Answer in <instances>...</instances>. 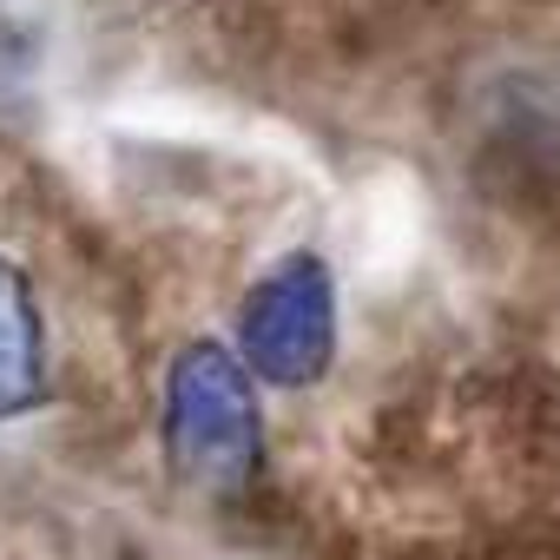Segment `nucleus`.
Segmentation results:
<instances>
[{
  "label": "nucleus",
  "mask_w": 560,
  "mask_h": 560,
  "mask_svg": "<svg viewBox=\"0 0 560 560\" xmlns=\"http://www.w3.org/2000/svg\"><path fill=\"white\" fill-rule=\"evenodd\" d=\"M159 455L205 501H237L264 481V389L224 337H191L165 357Z\"/></svg>",
  "instance_id": "1"
},
{
  "label": "nucleus",
  "mask_w": 560,
  "mask_h": 560,
  "mask_svg": "<svg viewBox=\"0 0 560 560\" xmlns=\"http://www.w3.org/2000/svg\"><path fill=\"white\" fill-rule=\"evenodd\" d=\"M231 350L257 376V389H311L337 363V270L324 250L270 257L231 324Z\"/></svg>",
  "instance_id": "2"
},
{
  "label": "nucleus",
  "mask_w": 560,
  "mask_h": 560,
  "mask_svg": "<svg viewBox=\"0 0 560 560\" xmlns=\"http://www.w3.org/2000/svg\"><path fill=\"white\" fill-rule=\"evenodd\" d=\"M54 389L47 311L34 298V277L0 250V416H27Z\"/></svg>",
  "instance_id": "3"
}]
</instances>
